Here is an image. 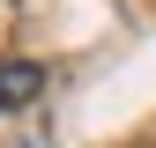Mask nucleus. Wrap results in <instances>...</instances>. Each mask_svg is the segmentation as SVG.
Wrapping results in <instances>:
<instances>
[{
	"label": "nucleus",
	"mask_w": 156,
	"mask_h": 148,
	"mask_svg": "<svg viewBox=\"0 0 156 148\" xmlns=\"http://www.w3.org/2000/svg\"><path fill=\"white\" fill-rule=\"evenodd\" d=\"M37 89H45V67H37V59H8V67H0V111H23Z\"/></svg>",
	"instance_id": "1"
}]
</instances>
